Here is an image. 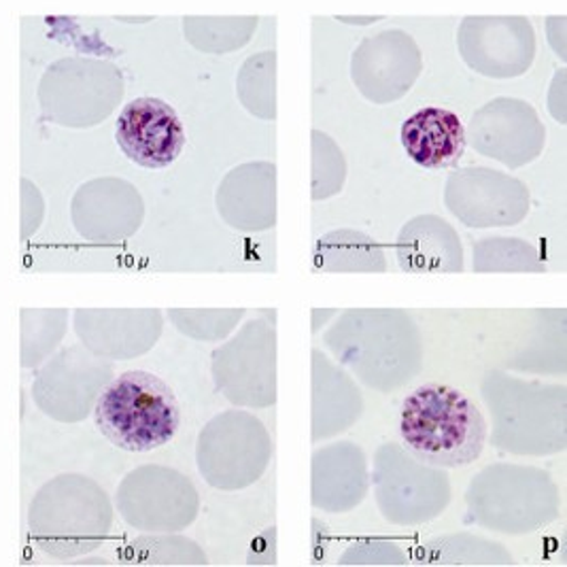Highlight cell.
Segmentation results:
<instances>
[{
	"mask_svg": "<svg viewBox=\"0 0 567 567\" xmlns=\"http://www.w3.org/2000/svg\"><path fill=\"white\" fill-rule=\"evenodd\" d=\"M400 434L419 462L460 467L481 457L487 442V421L464 391L427 383L404 400Z\"/></svg>",
	"mask_w": 567,
	"mask_h": 567,
	"instance_id": "obj_1",
	"label": "cell"
},
{
	"mask_svg": "<svg viewBox=\"0 0 567 567\" xmlns=\"http://www.w3.org/2000/svg\"><path fill=\"white\" fill-rule=\"evenodd\" d=\"M94 421L111 444L130 453H147L177 436L179 400L159 377L145 370H130L103 389Z\"/></svg>",
	"mask_w": 567,
	"mask_h": 567,
	"instance_id": "obj_2",
	"label": "cell"
},
{
	"mask_svg": "<svg viewBox=\"0 0 567 567\" xmlns=\"http://www.w3.org/2000/svg\"><path fill=\"white\" fill-rule=\"evenodd\" d=\"M457 50L465 64L485 78H518L534 64L538 41L527 18H465L457 30Z\"/></svg>",
	"mask_w": 567,
	"mask_h": 567,
	"instance_id": "obj_3",
	"label": "cell"
},
{
	"mask_svg": "<svg viewBox=\"0 0 567 567\" xmlns=\"http://www.w3.org/2000/svg\"><path fill=\"white\" fill-rule=\"evenodd\" d=\"M423 58L413 37L391 28L365 37L351 58V75L361 94L385 104L404 96L421 75Z\"/></svg>",
	"mask_w": 567,
	"mask_h": 567,
	"instance_id": "obj_4",
	"label": "cell"
},
{
	"mask_svg": "<svg viewBox=\"0 0 567 567\" xmlns=\"http://www.w3.org/2000/svg\"><path fill=\"white\" fill-rule=\"evenodd\" d=\"M115 141L134 164L162 171L177 162L183 152L185 128L171 104L143 96L122 109L115 124Z\"/></svg>",
	"mask_w": 567,
	"mask_h": 567,
	"instance_id": "obj_5",
	"label": "cell"
},
{
	"mask_svg": "<svg viewBox=\"0 0 567 567\" xmlns=\"http://www.w3.org/2000/svg\"><path fill=\"white\" fill-rule=\"evenodd\" d=\"M404 152L425 171L455 166L465 152V128L457 113L425 106L413 113L400 130Z\"/></svg>",
	"mask_w": 567,
	"mask_h": 567,
	"instance_id": "obj_6",
	"label": "cell"
},
{
	"mask_svg": "<svg viewBox=\"0 0 567 567\" xmlns=\"http://www.w3.org/2000/svg\"><path fill=\"white\" fill-rule=\"evenodd\" d=\"M258 24V18H183V32L198 52L233 53L254 39Z\"/></svg>",
	"mask_w": 567,
	"mask_h": 567,
	"instance_id": "obj_7",
	"label": "cell"
}]
</instances>
